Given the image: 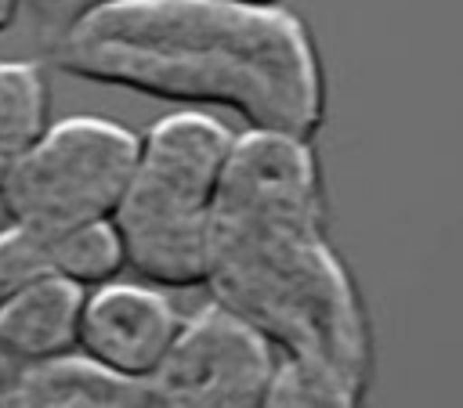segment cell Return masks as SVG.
Masks as SVG:
<instances>
[{
    "label": "cell",
    "instance_id": "1",
    "mask_svg": "<svg viewBox=\"0 0 463 408\" xmlns=\"http://www.w3.org/2000/svg\"><path fill=\"white\" fill-rule=\"evenodd\" d=\"M203 285L286 357L315 361L365 397L373 325L326 238L311 137L264 126L232 134L210 209Z\"/></svg>",
    "mask_w": 463,
    "mask_h": 408
},
{
    "label": "cell",
    "instance_id": "2",
    "mask_svg": "<svg viewBox=\"0 0 463 408\" xmlns=\"http://www.w3.org/2000/svg\"><path fill=\"white\" fill-rule=\"evenodd\" d=\"M51 61L80 79L163 101L235 108L250 126L315 137L326 79L307 25L232 0H119L72 22Z\"/></svg>",
    "mask_w": 463,
    "mask_h": 408
},
{
    "label": "cell",
    "instance_id": "3",
    "mask_svg": "<svg viewBox=\"0 0 463 408\" xmlns=\"http://www.w3.org/2000/svg\"><path fill=\"white\" fill-rule=\"evenodd\" d=\"M232 130L203 112H170L137 134L130 181L112 209L127 267L163 289H195L206 274L210 209Z\"/></svg>",
    "mask_w": 463,
    "mask_h": 408
},
{
    "label": "cell",
    "instance_id": "4",
    "mask_svg": "<svg viewBox=\"0 0 463 408\" xmlns=\"http://www.w3.org/2000/svg\"><path fill=\"white\" fill-rule=\"evenodd\" d=\"M137 159V134L116 119L69 116L40 137L0 181L11 224L54 238L76 224L112 217Z\"/></svg>",
    "mask_w": 463,
    "mask_h": 408
},
{
    "label": "cell",
    "instance_id": "5",
    "mask_svg": "<svg viewBox=\"0 0 463 408\" xmlns=\"http://www.w3.org/2000/svg\"><path fill=\"white\" fill-rule=\"evenodd\" d=\"M275 365V347L235 311L210 300L181 318L170 347L145 376L159 408H257Z\"/></svg>",
    "mask_w": 463,
    "mask_h": 408
},
{
    "label": "cell",
    "instance_id": "6",
    "mask_svg": "<svg viewBox=\"0 0 463 408\" xmlns=\"http://www.w3.org/2000/svg\"><path fill=\"white\" fill-rule=\"evenodd\" d=\"M177 325L181 314L159 289L109 278L83 292L76 347L98 365L145 383Z\"/></svg>",
    "mask_w": 463,
    "mask_h": 408
},
{
    "label": "cell",
    "instance_id": "7",
    "mask_svg": "<svg viewBox=\"0 0 463 408\" xmlns=\"http://www.w3.org/2000/svg\"><path fill=\"white\" fill-rule=\"evenodd\" d=\"M141 379H127L83 350L54 354L25 365H7L0 408H145Z\"/></svg>",
    "mask_w": 463,
    "mask_h": 408
},
{
    "label": "cell",
    "instance_id": "8",
    "mask_svg": "<svg viewBox=\"0 0 463 408\" xmlns=\"http://www.w3.org/2000/svg\"><path fill=\"white\" fill-rule=\"evenodd\" d=\"M83 292V285L51 267L22 282L0 303V357L7 365H25L72 350Z\"/></svg>",
    "mask_w": 463,
    "mask_h": 408
},
{
    "label": "cell",
    "instance_id": "9",
    "mask_svg": "<svg viewBox=\"0 0 463 408\" xmlns=\"http://www.w3.org/2000/svg\"><path fill=\"white\" fill-rule=\"evenodd\" d=\"M51 83L36 61H0V181L47 126Z\"/></svg>",
    "mask_w": 463,
    "mask_h": 408
},
{
    "label": "cell",
    "instance_id": "10",
    "mask_svg": "<svg viewBox=\"0 0 463 408\" xmlns=\"http://www.w3.org/2000/svg\"><path fill=\"white\" fill-rule=\"evenodd\" d=\"M47 253H51V271L65 274L69 282H76L83 289L101 285L127 267L119 231L109 217L76 224L54 238H47Z\"/></svg>",
    "mask_w": 463,
    "mask_h": 408
},
{
    "label": "cell",
    "instance_id": "11",
    "mask_svg": "<svg viewBox=\"0 0 463 408\" xmlns=\"http://www.w3.org/2000/svg\"><path fill=\"white\" fill-rule=\"evenodd\" d=\"M362 397L329 368L300 357H286L271 365L260 404L268 408H351Z\"/></svg>",
    "mask_w": 463,
    "mask_h": 408
},
{
    "label": "cell",
    "instance_id": "12",
    "mask_svg": "<svg viewBox=\"0 0 463 408\" xmlns=\"http://www.w3.org/2000/svg\"><path fill=\"white\" fill-rule=\"evenodd\" d=\"M47 267H51V253H47L43 235H36L29 227H18V224H7L0 231V303L22 282H29L33 274H40Z\"/></svg>",
    "mask_w": 463,
    "mask_h": 408
},
{
    "label": "cell",
    "instance_id": "13",
    "mask_svg": "<svg viewBox=\"0 0 463 408\" xmlns=\"http://www.w3.org/2000/svg\"><path fill=\"white\" fill-rule=\"evenodd\" d=\"M109 4H119V0H22V7L29 11L33 18V29H36V40L43 47H51L72 22L109 7Z\"/></svg>",
    "mask_w": 463,
    "mask_h": 408
},
{
    "label": "cell",
    "instance_id": "14",
    "mask_svg": "<svg viewBox=\"0 0 463 408\" xmlns=\"http://www.w3.org/2000/svg\"><path fill=\"white\" fill-rule=\"evenodd\" d=\"M18 11H22V0H0V32L11 29V22L18 18Z\"/></svg>",
    "mask_w": 463,
    "mask_h": 408
},
{
    "label": "cell",
    "instance_id": "15",
    "mask_svg": "<svg viewBox=\"0 0 463 408\" xmlns=\"http://www.w3.org/2000/svg\"><path fill=\"white\" fill-rule=\"evenodd\" d=\"M232 4H246V7H279L282 0H232Z\"/></svg>",
    "mask_w": 463,
    "mask_h": 408
},
{
    "label": "cell",
    "instance_id": "16",
    "mask_svg": "<svg viewBox=\"0 0 463 408\" xmlns=\"http://www.w3.org/2000/svg\"><path fill=\"white\" fill-rule=\"evenodd\" d=\"M11 224V213H7V206H4V195H0V231Z\"/></svg>",
    "mask_w": 463,
    "mask_h": 408
},
{
    "label": "cell",
    "instance_id": "17",
    "mask_svg": "<svg viewBox=\"0 0 463 408\" xmlns=\"http://www.w3.org/2000/svg\"><path fill=\"white\" fill-rule=\"evenodd\" d=\"M4 372H7V361L0 357V383H4Z\"/></svg>",
    "mask_w": 463,
    "mask_h": 408
}]
</instances>
